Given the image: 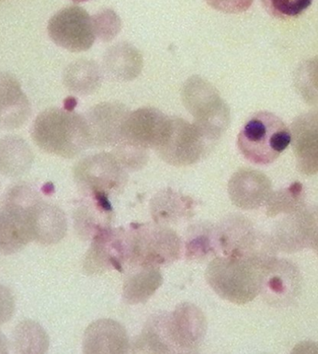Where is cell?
<instances>
[{
    "instance_id": "cell-1",
    "label": "cell",
    "mask_w": 318,
    "mask_h": 354,
    "mask_svg": "<svg viewBox=\"0 0 318 354\" xmlns=\"http://www.w3.org/2000/svg\"><path fill=\"white\" fill-rule=\"evenodd\" d=\"M276 254H230L210 262L207 281L221 298L236 304H246L261 293L264 272Z\"/></svg>"
},
{
    "instance_id": "cell-2",
    "label": "cell",
    "mask_w": 318,
    "mask_h": 354,
    "mask_svg": "<svg viewBox=\"0 0 318 354\" xmlns=\"http://www.w3.org/2000/svg\"><path fill=\"white\" fill-rule=\"evenodd\" d=\"M290 143V129L279 116L268 111L254 113L237 136L242 156L256 165L274 163Z\"/></svg>"
},
{
    "instance_id": "cell-3",
    "label": "cell",
    "mask_w": 318,
    "mask_h": 354,
    "mask_svg": "<svg viewBox=\"0 0 318 354\" xmlns=\"http://www.w3.org/2000/svg\"><path fill=\"white\" fill-rule=\"evenodd\" d=\"M31 135L40 149L63 158L77 155L85 145L84 129L78 115L59 108L40 113L32 125Z\"/></svg>"
},
{
    "instance_id": "cell-4",
    "label": "cell",
    "mask_w": 318,
    "mask_h": 354,
    "mask_svg": "<svg viewBox=\"0 0 318 354\" xmlns=\"http://www.w3.org/2000/svg\"><path fill=\"white\" fill-rule=\"evenodd\" d=\"M48 33L59 47L72 53H80L93 45L95 23L82 8L67 7L50 19Z\"/></svg>"
},
{
    "instance_id": "cell-5",
    "label": "cell",
    "mask_w": 318,
    "mask_h": 354,
    "mask_svg": "<svg viewBox=\"0 0 318 354\" xmlns=\"http://www.w3.org/2000/svg\"><path fill=\"white\" fill-rule=\"evenodd\" d=\"M272 242L277 251L295 253L312 248L318 241V205H304L285 215L274 226Z\"/></svg>"
},
{
    "instance_id": "cell-6",
    "label": "cell",
    "mask_w": 318,
    "mask_h": 354,
    "mask_svg": "<svg viewBox=\"0 0 318 354\" xmlns=\"http://www.w3.org/2000/svg\"><path fill=\"white\" fill-rule=\"evenodd\" d=\"M300 270L288 259H272L264 272L261 293L269 304L276 307L288 306L301 293Z\"/></svg>"
},
{
    "instance_id": "cell-7",
    "label": "cell",
    "mask_w": 318,
    "mask_h": 354,
    "mask_svg": "<svg viewBox=\"0 0 318 354\" xmlns=\"http://www.w3.org/2000/svg\"><path fill=\"white\" fill-rule=\"evenodd\" d=\"M291 145L296 167L301 174L318 173V115L317 112L301 113L293 120L290 128Z\"/></svg>"
},
{
    "instance_id": "cell-8",
    "label": "cell",
    "mask_w": 318,
    "mask_h": 354,
    "mask_svg": "<svg viewBox=\"0 0 318 354\" xmlns=\"http://www.w3.org/2000/svg\"><path fill=\"white\" fill-rule=\"evenodd\" d=\"M272 194L271 180L258 170H239L229 183V196L232 202L242 209H260L266 205Z\"/></svg>"
},
{
    "instance_id": "cell-9",
    "label": "cell",
    "mask_w": 318,
    "mask_h": 354,
    "mask_svg": "<svg viewBox=\"0 0 318 354\" xmlns=\"http://www.w3.org/2000/svg\"><path fill=\"white\" fill-rule=\"evenodd\" d=\"M30 102L15 75L0 72V128L16 129L30 118Z\"/></svg>"
},
{
    "instance_id": "cell-10",
    "label": "cell",
    "mask_w": 318,
    "mask_h": 354,
    "mask_svg": "<svg viewBox=\"0 0 318 354\" xmlns=\"http://www.w3.org/2000/svg\"><path fill=\"white\" fill-rule=\"evenodd\" d=\"M32 240L30 212L2 207L0 209V254L9 256L20 252Z\"/></svg>"
},
{
    "instance_id": "cell-11",
    "label": "cell",
    "mask_w": 318,
    "mask_h": 354,
    "mask_svg": "<svg viewBox=\"0 0 318 354\" xmlns=\"http://www.w3.org/2000/svg\"><path fill=\"white\" fill-rule=\"evenodd\" d=\"M33 240L43 245L57 244L67 231V221L57 205L39 203L30 212Z\"/></svg>"
},
{
    "instance_id": "cell-12",
    "label": "cell",
    "mask_w": 318,
    "mask_h": 354,
    "mask_svg": "<svg viewBox=\"0 0 318 354\" xmlns=\"http://www.w3.org/2000/svg\"><path fill=\"white\" fill-rule=\"evenodd\" d=\"M34 153L23 138L9 135L0 139V173L7 177H20L31 169Z\"/></svg>"
},
{
    "instance_id": "cell-13",
    "label": "cell",
    "mask_w": 318,
    "mask_h": 354,
    "mask_svg": "<svg viewBox=\"0 0 318 354\" xmlns=\"http://www.w3.org/2000/svg\"><path fill=\"white\" fill-rule=\"evenodd\" d=\"M12 346L16 353L43 354L50 348V337L37 322L24 320L13 331Z\"/></svg>"
},
{
    "instance_id": "cell-14",
    "label": "cell",
    "mask_w": 318,
    "mask_h": 354,
    "mask_svg": "<svg viewBox=\"0 0 318 354\" xmlns=\"http://www.w3.org/2000/svg\"><path fill=\"white\" fill-rule=\"evenodd\" d=\"M306 189L303 183L294 182L287 187L273 192L266 203V215L277 217L296 212L306 205Z\"/></svg>"
},
{
    "instance_id": "cell-15",
    "label": "cell",
    "mask_w": 318,
    "mask_h": 354,
    "mask_svg": "<svg viewBox=\"0 0 318 354\" xmlns=\"http://www.w3.org/2000/svg\"><path fill=\"white\" fill-rule=\"evenodd\" d=\"M293 82L307 104L318 106V55L303 62L296 69Z\"/></svg>"
},
{
    "instance_id": "cell-16",
    "label": "cell",
    "mask_w": 318,
    "mask_h": 354,
    "mask_svg": "<svg viewBox=\"0 0 318 354\" xmlns=\"http://www.w3.org/2000/svg\"><path fill=\"white\" fill-rule=\"evenodd\" d=\"M41 202L40 193L34 185L28 183H18L5 192L2 207H15L31 212Z\"/></svg>"
},
{
    "instance_id": "cell-17",
    "label": "cell",
    "mask_w": 318,
    "mask_h": 354,
    "mask_svg": "<svg viewBox=\"0 0 318 354\" xmlns=\"http://www.w3.org/2000/svg\"><path fill=\"white\" fill-rule=\"evenodd\" d=\"M314 0H263L266 10L274 17H298L311 7Z\"/></svg>"
},
{
    "instance_id": "cell-18",
    "label": "cell",
    "mask_w": 318,
    "mask_h": 354,
    "mask_svg": "<svg viewBox=\"0 0 318 354\" xmlns=\"http://www.w3.org/2000/svg\"><path fill=\"white\" fill-rule=\"evenodd\" d=\"M210 8L227 15H238L249 10L253 0H205Z\"/></svg>"
},
{
    "instance_id": "cell-19",
    "label": "cell",
    "mask_w": 318,
    "mask_h": 354,
    "mask_svg": "<svg viewBox=\"0 0 318 354\" xmlns=\"http://www.w3.org/2000/svg\"><path fill=\"white\" fill-rule=\"evenodd\" d=\"M15 299L6 286L0 283V326L8 323L15 315Z\"/></svg>"
},
{
    "instance_id": "cell-20",
    "label": "cell",
    "mask_w": 318,
    "mask_h": 354,
    "mask_svg": "<svg viewBox=\"0 0 318 354\" xmlns=\"http://www.w3.org/2000/svg\"><path fill=\"white\" fill-rule=\"evenodd\" d=\"M10 344L5 335L0 332V354L9 353Z\"/></svg>"
},
{
    "instance_id": "cell-21",
    "label": "cell",
    "mask_w": 318,
    "mask_h": 354,
    "mask_svg": "<svg viewBox=\"0 0 318 354\" xmlns=\"http://www.w3.org/2000/svg\"><path fill=\"white\" fill-rule=\"evenodd\" d=\"M72 1L75 3H82V2L90 1V0H72Z\"/></svg>"
},
{
    "instance_id": "cell-22",
    "label": "cell",
    "mask_w": 318,
    "mask_h": 354,
    "mask_svg": "<svg viewBox=\"0 0 318 354\" xmlns=\"http://www.w3.org/2000/svg\"><path fill=\"white\" fill-rule=\"evenodd\" d=\"M314 250L315 251V252L317 253L318 255V241L317 243V245H315Z\"/></svg>"
},
{
    "instance_id": "cell-23",
    "label": "cell",
    "mask_w": 318,
    "mask_h": 354,
    "mask_svg": "<svg viewBox=\"0 0 318 354\" xmlns=\"http://www.w3.org/2000/svg\"><path fill=\"white\" fill-rule=\"evenodd\" d=\"M315 109H317V111H315V112H317V113L318 115V106L317 108H315Z\"/></svg>"
},
{
    "instance_id": "cell-24",
    "label": "cell",
    "mask_w": 318,
    "mask_h": 354,
    "mask_svg": "<svg viewBox=\"0 0 318 354\" xmlns=\"http://www.w3.org/2000/svg\"><path fill=\"white\" fill-rule=\"evenodd\" d=\"M0 1H3V0H0Z\"/></svg>"
}]
</instances>
